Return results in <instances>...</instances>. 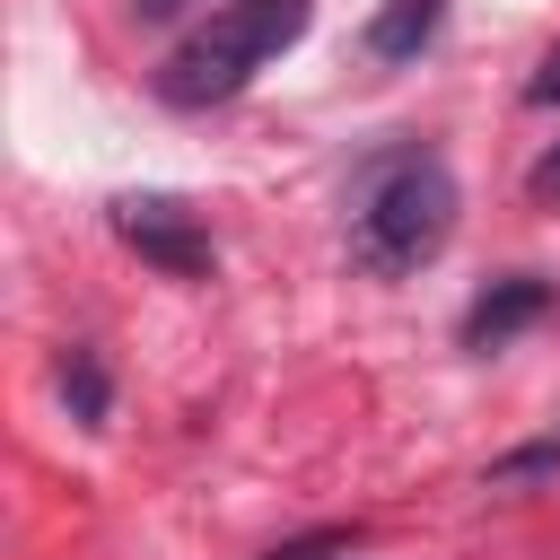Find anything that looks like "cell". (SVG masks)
Listing matches in <instances>:
<instances>
[{"label":"cell","mask_w":560,"mask_h":560,"mask_svg":"<svg viewBox=\"0 0 560 560\" xmlns=\"http://www.w3.org/2000/svg\"><path fill=\"white\" fill-rule=\"evenodd\" d=\"M306 9L315 0H228L210 9V26H192L166 70H158V96L166 105H228L262 61H280L298 35H306Z\"/></svg>","instance_id":"cell-2"},{"label":"cell","mask_w":560,"mask_h":560,"mask_svg":"<svg viewBox=\"0 0 560 560\" xmlns=\"http://www.w3.org/2000/svg\"><path fill=\"white\" fill-rule=\"evenodd\" d=\"M131 9H140V18H175L184 0H131Z\"/></svg>","instance_id":"cell-11"},{"label":"cell","mask_w":560,"mask_h":560,"mask_svg":"<svg viewBox=\"0 0 560 560\" xmlns=\"http://www.w3.org/2000/svg\"><path fill=\"white\" fill-rule=\"evenodd\" d=\"M525 184H534V201H560V140L534 158V175H525Z\"/></svg>","instance_id":"cell-9"},{"label":"cell","mask_w":560,"mask_h":560,"mask_svg":"<svg viewBox=\"0 0 560 560\" xmlns=\"http://www.w3.org/2000/svg\"><path fill=\"white\" fill-rule=\"evenodd\" d=\"M438 18H446V0H385L368 18V52L376 61H420L429 35H438Z\"/></svg>","instance_id":"cell-5"},{"label":"cell","mask_w":560,"mask_h":560,"mask_svg":"<svg viewBox=\"0 0 560 560\" xmlns=\"http://www.w3.org/2000/svg\"><path fill=\"white\" fill-rule=\"evenodd\" d=\"M324 551H341V534H306V542H280L271 560H324Z\"/></svg>","instance_id":"cell-10"},{"label":"cell","mask_w":560,"mask_h":560,"mask_svg":"<svg viewBox=\"0 0 560 560\" xmlns=\"http://www.w3.org/2000/svg\"><path fill=\"white\" fill-rule=\"evenodd\" d=\"M525 96H534V105H560V44H551V52L534 61V79H525Z\"/></svg>","instance_id":"cell-8"},{"label":"cell","mask_w":560,"mask_h":560,"mask_svg":"<svg viewBox=\"0 0 560 560\" xmlns=\"http://www.w3.org/2000/svg\"><path fill=\"white\" fill-rule=\"evenodd\" d=\"M446 236H455V175H446V158H429V149L376 158L359 201H350V254L394 280V271H420Z\"/></svg>","instance_id":"cell-1"},{"label":"cell","mask_w":560,"mask_h":560,"mask_svg":"<svg viewBox=\"0 0 560 560\" xmlns=\"http://www.w3.org/2000/svg\"><path fill=\"white\" fill-rule=\"evenodd\" d=\"M542 315H551V280L508 271V280H490V289L464 306V350H499V341H516V332L542 324Z\"/></svg>","instance_id":"cell-4"},{"label":"cell","mask_w":560,"mask_h":560,"mask_svg":"<svg viewBox=\"0 0 560 560\" xmlns=\"http://www.w3.org/2000/svg\"><path fill=\"white\" fill-rule=\"evenodd\" d=\"M534 472H560V438H534V446L499 455V464H490V490H516V481H534Z\"/></svg>","instance_id":"cell-7"},{"label":"cell","mask_w":560,"mask_h":560,"mask_svg":"<svg viewBox=\"0 0 560 560\" xmlns=\"http://www.w3.org/2000/svg\"><path fill=\"white\" fill-rule=\"evenodd\" d=\"M61 394H70V420L105 429V368H96V350H70L61 359Z\"/></svg>","instance_id":"cell-6"},{"label":"cell","mask_w":560,"mask_h":560,"mask_svg":"<svg viewBox=\"0 0 560 560\" xmlns=\"http://www.w3.org/2000/svg\"><path fill=\"white\" fill-rule=\"evenodd\" d=\"M114 236H122L140 262H158L166 280H201V271H210V228H201L192 201H175V192H122V201H114Z\"/></svg>","instance_id":"cell-3"}]
</instances>
